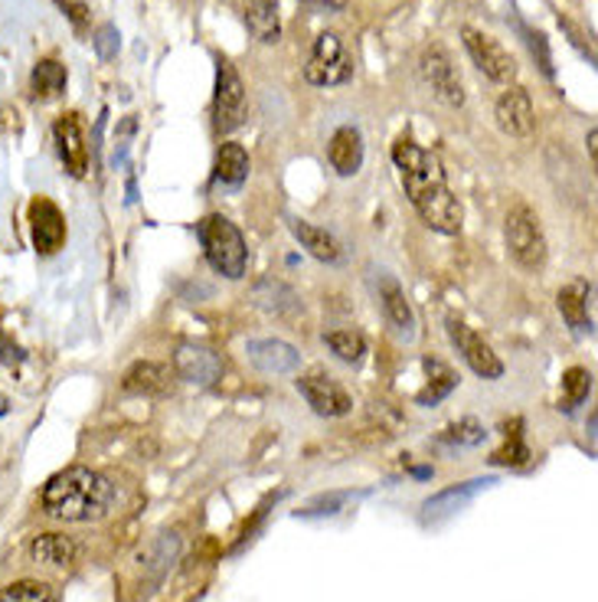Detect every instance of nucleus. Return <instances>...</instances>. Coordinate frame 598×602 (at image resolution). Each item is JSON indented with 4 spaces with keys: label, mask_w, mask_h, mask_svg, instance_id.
<instances>
[{
    "label": "nucleus",
    "mask_w": 598,
    "mask_h": 602,
    "mask_svg": "<svg viewBox=\"0 0 598 602\" xmlns=\"http://www.w3.org/2000/svg\"><path fill=\"white\" fill-rule=\"evenodd\" d=\"M245 115V85L232 63L220 60L217 66V95H213V125L217 132H235Z\"/></svg>",
    "instance_id": "nucleus-8"
},
{
    "label": "nucleus",
    "mask_w": 598,
    "mask_h": 602,
    "mask_svg": "<svg viewBox=\"0 0 598 602\" xmlns=\"http://www.w3.org/2000/svg\"><path fill=\"white\" fill-rule=\"evenodd\" d=\"M95 50H98V56H102V60L115 56V50H118V33H115V27H102V30H98Z\"/></svg>",
    "instance_id": "nucleus-31"
},
{
    "label": "nucleus",
    "mask_w": 598,
    "mask_h": 602,
    "mask_svg": "<svg viewBox=\"0 0 598 602\" xmlns=\"http://www.w3.org/2000/svg\"><path fill=\"white\" fill-rule=\"evenodd\" d=\"M30 557L36 563H46V567H73L75 557H78V547H75L73 537L66 533H40L33 543H30Z\"/></svg>",
    "instance_id": "nucleus-23"
},
{
    "label": "nucleus",
    "mask_w": 598,
    "mask_h": 602,
    "mask_svg": "<svg viewBox=\"0 0 598 602\" xmlns=\"http://www.w3.org/2000/svg\"><path fill=\"white\" fill-rule=\"evenodd\" d=\"M324 344L334 351L337 361L344 364H360L364 354H367V338L354 328H337V331H327L324 334Z\"/></svg>",
    "instance_id": "nucleus-26"
},
{
    "label": "nucleus",
    "mask_w": 598,
    "mask_h": 602,
    "mask_svg": "<svg viewBox=\"0 0 598 602\" xmlns=\"http://www.w3.org/2000/svg\"><path fill=\"white\" fill-rule=\"evenodd\" d=\"M592 286L589 282H569L559 289L556 304H559V314L566 318V324L576 331V334H592L596 331V318H592Z\"/></svg>",
    "instance_id": "nucleus-17"
},
{
    "label": "nucleus",
    "mask_w": 598,
    "mask_h": 602,
    "mask_svg": "<svg viewBox=\"0 0 598 602\" xmlns=\"http://www.w3.org/2000/svg\"><path fill=\"white\" fill-rule=\"evenodd\" d=\"M592 393V374L586 367H573L563 376V399H559V409L563 413H573L576 406H583Z\"/></svg>",
    "instance_id": "nucleus-27"
},
{
    "label": "nucleus",
    "mask_w": 598,
    "mask_h": 602,
    "mask_svg": "<svg viewBox=\"0 0 598 602\" xmlns=\"http://www.w3.org/2000/svg\"><path fill=\"white\" fill-rule=\"evenodd\" d=\"M504 242L511 259L524 269V272H539L549 259V246H546V232L539 217L526 207L517 204L507 220H504Z\"/></svg>",
    "instance_id": "nucleus-4"
},
{
    "label": "nucleus",
    "mask_w": 598,
    "mask_h": 602,
    "mask_svg": "<svg viewBox=\"0 0 598 602\" xmlns=\"http://www.w3.org/2000/svg\"><path fill=\"white\" fill-rule=\"evenodd\" d=\"M461 40H464V50H468L471 63L487 75L491 82L514 85V79H517V60H514L494 37H487L484 30L464 27V30H461Z\"/></svg>",
    "instance_id": "nucleus-7"
},
{
    "label": "nucleus",
    "mask_w": 598,
    "mask_h": 602,
    "mask_svg": "<svg viewBox=\"0 0 598 602\" xmlns=\"http://www.w3.org/2000/svg\"><path fill=\"white\" fill-rule=\"evenodd\" d=\"M494 118H497V128L507 135V138H529L533 128H536V112H533V102H529V92L524 85H507L494 105Z\"/></svg>",
    "instance_id": "nucleus-13"
},
{
    "label": "nucleus",
    "mask_w": 598,
    "mask_h": 602,
    "mask_svg": "<svg viewBox=\"0 0 598 602\" xmlns=\"http://www.w3.org/2000/svg\"><path fill=\"white\" fill-rule=\"evenodd\" d=\"M379 304H382V314L389 321V328L402 338V341H416L419 334V321H416V311L406 299V289L392 279V276H382L379 279Z\"/></svg>",
    "instance_id": "nucleus-16"
},
{
    "label": "nucleus",
    "mask_w": 598,
    "mask_h": 602,
    "mask_svg": "<svg viewBox=\"0 0 598 602\" xmlns=\"http://www.w3.org/2000/svg\"><path fill=\"white\" fill-rule=\"evenodd\" d=\"M426 367H429L432 383H429L426 393H419V406H436V403H442L451 390L458 386V376H454V371H449L445 364H439V361H426Z\"/></svg>",
    "instance_id": "nucleus-28"
},
{
    "label": "nucleus",
    "mask_w": 598,
    "mask_h": 602,
    "mask_svg": "<svg viewBox=\"0 0 598 602\" xmlns=\"http://www.w3.org/2000/svg\"><path fill=\"white\" fill-rule=\"evenodd\" d=\"M304 79L311 85L331 89V85H344L354 79V60L344 46V40L337 33H321L311 46V56L304 63Z\"/></svg>",
    "instance_id": "nucleus-5"
},
{
    "label": "nucleus",
    "mask_w": 598,
    "mask_h": 602,
    "mask_svg": "<svg viewBox=\"0 0 598 602\" xmlns=\"http://www.w3.org/2000/svg\"><path fill=\"white\" fill-rule=\"evenodd\" d=\"M392 164H396L406 197L416 207V214L422 217V224L442 236H458L464 224V210L449 190V177H445L439 154L422 148L416 138L402 135L392 145Z\"/></svg>",
    "instance_id": "nucleus-1"
},
{
    "label": "nucleus",
    "mask_w": 598,
    "mask_h": 602,
    "mask_svg": "<svg viewBox=\"0 0 598 602\" xmlns=\"http://www.w3.org/2000/svg\"><path fill=\"white\" fill-rule=\"evenodd\" d=\"M307 3H314V7H327V10H340L347 0H307Z\"/></svg>",
    "instance_id": "nucleus-33"
},
{
    "label": "nucleus",
    "mask_w": 598,
    "mask_h": 602,
    "mask_svg": "<svg viewBox=\"0 0 598 602\" xmlns=\"http://www.w3.org/2000/svg\"><path fill=\"white\" fill-rule=\"evenodd\" d=\"M122 390L128 396H167V393H174V374L164 364L138 361L122 376Z\"/></svg>",
    "instance_id": "nucleus-19"
},
{
    "label": "nucleus",
    "mask_w": 598,
    "mask_h": 602,
    "mask_svg": "<svg viewBox=\"0 0 598 602\" xmlns=\"http://www.w3.org/2000/svg\"><path fill=\"white\" fill-rule=\"evenodd\" d=\"M200 242H203V256L207 262L225 276V279H242L249 269V249L245 239L239 232V226L225 220L223 214H210L200 224Z\"/></svg>",
    "instance_id": "nucleus-3"
},
{
    "label": "nucleus",
    "mask_w": 598,
    "mask_h": 602,
    "mask_svg": "<svg viewBox=\"0 0 598 602\" xmlns=\"http://www.w3.org/2000/svg\"><path fill=\"white\" fill-rule=\"evenodd\" d=\"M298 393L317 416H327V419H340L354 409L350 393L324 371H311V374L298 376Z\"/></svg>",
    "instance_id": "nucleus-9"
},
{
    "label": "nucleus",
    "mask_w": 598,
    "mask_h": 602,
    "mask_svg": "<svg viewBox=\"0 0 598 602\" xmlns=\"http://www.w3.org/2000/svg\"><path fill=\"white\" fill-rule=\"evenodd\" d=\"M288 229L292 236L301 242V249H307L317 262H327V266H340L344 262V246L334 232H327L324 226L307 224L298 217H288Z\"/></svg>",
    "instance_id": "nucleus-18"
},
{
    "label": "nucleus",
    "mask_w": 598,
    "mask_h": 602,
    "mask_svg": "<svg viewBox=\"0 0 598 602\" xmlns=\"http://www.w3.org/2000/svg\"><path fill=\"white\" fill-rule=\"evenodd\" d=\"M419 70L422 79L429 82V89L436 92V98H442L451 108H461L464 105V85H461V75L454 70L451 56L442 46H426L422 60H419Z\"/></svg>",
    "instance_id": "nucleus-10"
},
{
    "label": "nucleus",
    "mask_w": 598,
    "mask_h": 602,
    "mask_svg": "<svg viewBox=\"0 0 598 602\" xmlns=\"http://www.w3.org/2000/svg\"><path fill=\"white\" fill-rule=\"evenodd\" d=\"M596 142H598V128H589V138H586V148H589V157L596 164Z\"/></svg>",
    "instance_id": "nucleus-32"
},
{
    "label": "nucleus",
    "mask_w": 598,
    "mask_h": 602,
    "mask_svg": "<svg viewBox=\"0 0 598 602\" xmlns=\"http://www.w3.org/2000/svg\"><path fill=\"white\" fill-rule=\"evenodd\" d=\"M327 160L340 177H354L364 167V135L354 125L337 128L327 145Z\"/></svg>",
    "instance_id": "nucleus-21"
},
{
    "label": "nucleus",
    "mask_w": 598,
    "mask_h": 602,
    "mask_svg": "<svg viewBox=\"0 0 598 602\" xmlns=\"http://www.w3.org/2000/svg\"><path fill=\"white\" fill-rule=\"evenodd\" d=\"M174 367H177L180 380L197 383V386L220 383L225 371L223 357L213 347H203V344H180L177 354H174Z\"/></svg>",
    "instance_id": "nucleus-14"
},
{
    "label": "nucleus",
    "mask_w": 598,
    "mask_h": 602,
    "mask_svg": "<svg viewBox=\"0 0 598 602\" xmlns=\"http://www.w3.org/2000/svg\"><path fill=\"white\" fill-rule=\"evenodd\" d=\"M66 66L56 63V60H40L36 70H33V79H30V89H33V98L40 102H50L56 95L66 92Z\"/></svg>",
    "instance_id": "nucleus-25"
},
{
    "label": "nucleus",
    "mask_w": 598,
    "mask_h": 602,
    "mask_svg": "<svg viewBox=\"0 0 598 602\" xmlns=\"http://www.w3.org/2000/svg\"><path fill=\"white\" fill-rule=\"evenodd\" d=\"M53 142H56L66 174L82 180L88 174V138H85V125H82V118L75 112H66V115L56 118Z\"/></svg>",
    "instance_id": "nucleus-12"
},
{
    "label": "nucleus",
    "mask_w": 598,
    "mask_h": 602,
    "mask_svg": "<svg viewBox=\"0 0 598 602\" xmlns=\"http://www.w3.org/2000/svg\"><path fill=\"white\" fill-rule=\"evenodd\" d=\"M445 331H449V341L451 347L458 351V357H461L474 374L481 376V380H501V376H504L501 357L494 354V347H491L474 328H468L461 318L449 314V318H445Z\"/></svg>",
    "instance_id": "nucleus-6"
},
{
    "label": "nucleus",
    "mask_w": 598,
    "mask_h": 602,
    "mask_svg": "<svg viewBox=\"0 0 598 602\" xmlns=\"http://www.w3.org/2000/svg\"><path fill=\"white\" fill-rule=\"evenodd\" d=\"M245 354L252 361V367H259L262 374L285 376L295 374L301 367V351L288 341H279V338H259V341H249L245 344Z\"/></svg>",
    "instance_id": "nucleus-15"
},
{
    "label": "nucleus",
    "mask_w": 598,
    "mask_h": 602,
    "mask_svg": "<svg viewBox=\"0 0 598 602\" xmlns=\"http://www.w3.org/2000/svg\"><path fill=\"white\" fill-rule=\"evenodd\" d=\"M30 236H33L36 252H43V256H53L66 246V236H70L66 217L50 197H36L30 204Z\"/></svg>",
    "instance_id": "nucleus-11"
},
{
    "label": "nucleus",
    "mask_w": 598,
    "mask_h": 602,
    "mask_svg": "<svg viewBox=\"0 0 598 602\" xmlns=\"http://www.w3.org/2000/svg\"><path fill=\"white\" fill-rule=\"evenodd\" d=\"M10 413V399L7 396H0V416H7Z\"/></svg>",
    "instance_id": "nucleus-34"
},
{
    "label": "nucleus",
    "mask_w": 598,
    "mask_h": 602,
    "mask_svg": "<svg viewBox=\"0 0 598 602\" xmlns=\"http://www.w3.org/2000/svg\"><path fill=\"white\" fill-rule=\"evenodd\" d=\"M491 485H497V478H471V481H461V485H454V488H445V491H439V495H432L426 505H422V515L429 518V521H436V518H449L454 511H461L474 495H481V491H487Z\"/></svg>",
    "instance_id": "nucleus-20"
},
{
    "label": "nucleus",
    "mask_w": 598,
    "mask_h": 602,
    "mask_svg": "<svg viewBox=\"0 0 598 602\" xmlns=\"http://www.w3.org/2000/svg\"><path fill=\"white\" fill-rule=\"evenodd\" d=\"M40 505L50 518L66 525H88L112 511L115 505V485L85 465H73L60 475H53L40 495Z\"/></svg>",
    "instance_id": "nucleus-2"
},
{
    "label": "nucleus",
    "mask_w": 598,
    "mask_h": 602,
    "mask_svg": "<svg viewBox=\"0 0 598 602\" xmlns=\"http://www.w3.org/2000/svg\"><path fill=\"white\" fill-rule=\"evenodd\" d=\"M484 436H487V433H484V426H481L474 416L458 419L449 433H445V439H449V443H458V446H481V443H484Z\"/></svg>",
    "instance_id": "nucleus-30"
},
{
    "label": "nucleus",
    "mask_w": 598,
    "mask_h": 602,
    "mask_svg": "<svg viewBox=\"0 0 598 602\" xmlns=\"http://www.w3.org/2000/svg\"><path fill=\"white\" fill-rule=\"evenodd\" d=\"M249 177V154L242 145H223L217 154V170L213 180L225 190H239Z\"/></svg>",
    "instance_id": "nucleus-24"
},
{
    "label": "nucleus",
    "mask_w": 598,
    "mask_h": 602,
    "mask_svg": "<svg viewBox=\"0 0 598 602\" xmlns=\"http://www.w3.org/2000/svg\"><path fill=\"white\" fill-rule=\"evenodd\" d=\"M245 23L252 37L265 46L282 40V17H279V0H245Z\"/></svg>",
    "instance_id": "nucleus-22"
},
{
    "label": "nucleus",
    "mask_w": 598,
    "mask_h": 602,
    "mask_svg": "<svg viewBox=\"0 0 598 602\" xmlns=\"http://www.w3.org/2000/svg\"><path fill=\"white\" fill-rule=\"evenodd\" d=\"M0 602H56V593L46 583L36 580H20L0 590Z\"/></svg>",
    "instance_id": "nucleus-29"
}]
</instances>
